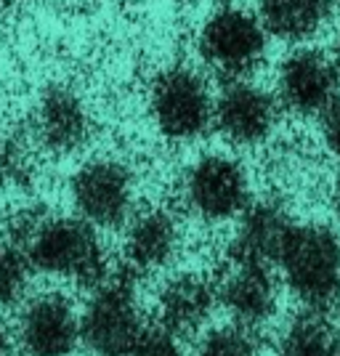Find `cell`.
Returning a JSON list of instances; mask_svg holds the SVG:
<instances>
[{"mask_svg":"<svg viewBox=\"0 0 340 356\" xmlns=\"http://www.w3.org/2000/svg\"><path fill=\"white\" fill-rule=\"evenodd\" d=\"M30 266L48 277L72 280L86 287L102 284L112 271L96 226L83 218H48L35 223L24 245Z\"/></svg>","mask_w":340,"mask_h":356,"instance_id":"obj_1","label":"cell"},{"mask_svg":"<svg viewBox=\"0 0 340 356\" xmlns=\"http://www.w3.org/2000/svg\"><path fill=\"white\" fill-rule=\"evenodd\" d=\"M277 266L290 293L311 312H330L340 303V237L322 223L293 226Z\"/></svg>","mask_w":340,"mask_h":356,"instance_id":"obj_2","label":"cell"},{"mask_svg":"<svg viewBox=\"0 0 340 356\" xmlns=\"http://www.w3.org/2000/svg\"><path fill=\"white\" fill-rule=\"evenodd\" d=\"M147 330L131 274H109L80 314L83 343L96 356H128Z\"/></svg>","mask_w":340,"mask_h":356,"instance_id":"obj_3","label":"cell"},{"mask_svg":"<svg viewBox=\"0 0 340 356\" xmlns=\"http://www.w3.org/2000/svg\"><path fill=\"white\" fill-rule=\"evenodd\" d=\"M149 109L163 136L173 141H192L213 122L216 102L200 74L186 67H173L154 80Z\"/></svg>","mask_w":340,"mask_h":356,"instance_id":"obj_4","label":"cell"},{"mask_svg":"<svg viewBox=\"0 0 340 356\" xmlns=\"http://www.w3.org/2000/svg\"><path fill=\"white\" fill-rule=\"evenodd\" d=\"M205 64L229 83L245 80L266 54V30L255 16L223 8L207 19L200 35Z\"/></svg>","mask_w":340,"mask_h":356,"instance_id":"obj_5","label":"cell"},{"mask_svg":"<svg viewBox=\"0 0 340 356\" xmlns=\"http://www.w3.org/2000/svg\"><path fill=\"white\" fill-rule=\"evenodd\" d=\"M72 200L90 226H122L133 210V176L118 160H90L72 176Z\"/></svg>","mask_w":340,"mask_h":356,"instance_id":"obj_6","label":"cell"},{"mask_svg":"<svg viewBox=\"0 0 340 356\" xmlns=\"http://www.w3.org/2000/svg\"><path fill=\"white\" fill-rule=\"evenodd\" d=\"M80 341V314L64 293L35 296L16 319V343L24 356H70Z\"/></svg>","mask_w":340,"mask_h":356,"instance_id":"obj_7","label":"cell"},{"mask_svg":"<svg viewBox=\"0 0 340 356\" xmlns=\"http://www.w3.org/2000/svg\"><path fill=\"white\" fill-rule=\"evenodd\" d=\"M186 205L205 221H226L248 208V176L239 163L223 154H207L184 176Z\"/></svg>","mask_w":340,"mask_h":356,"instance_id":"obj_8","label":"cell"},{"mask_svg":"<svg viewBox=\"0 0 340 356\" xmlns=\"http://www.w3.org/2000/svg\"><path fill=\"white\" fill-rule=\"evenodd\" d=\"M280 102L296 115H322L338 99L340 61L316 48H303L282 61L277 77Z\"/></svg>","mask_w":340,"mask_h":356,"instance_id":"obj_9","label":"cell"},{"mask_svg":"<svg viewBox=\"0 0 340 356\" xmlns=\"http://www.w3.org/2000/svg\"><path fill=\"white\" fill-rule=\"evenodd\" d=\"M280 118L277 99L248 80H234L216 99L213 122L232 144L252 147L266 141Z\"/></svg>","mask_w":340,"mask_h":356,"instance_id":"obj_10","label":"cell"},{"mask_svg":"<svg viewBox=\"0 0 340 356\" xmlns=\"http://www.w3.org/2000/svg\"><path fill=\"white\" fill-rule=\"evenodd\" d=\"M293 226L296 223L290 221L284 208L274 202L248 205L239 216V226L229 245L232 264H250V266L277 264Z\"/></svg>","mask_w":340,"mask_h":356,"instance_id":"obj_11","label":"cell"},{"mask_svg":"<svg viewBox=\"0 0 340 356\" xmlns=\"http://www.w3.org/2000/svg\"><path fill=\"white\" fill-rule=\"evenodd\" d=\"M218 303L229 312L232 322L248 330H258L277 314L280 293L268 266L232 264V271L218 287Z\"/></svg>","mask_w":340,"mask_h":356,"instance_id":"obj_12","label":"cell"},{"mask_svg":"<svg viewBox=\"0 0 340 356\" xmlns=\"http://www.w3.org/2000/svg\"><path fill=\"white\" fill-rule=\"evenodd\" d=\"M218 287L200 274H178L157 298V319L176 335H192L213 316Z\"/></svg>","mask_w":340,"mask_h":356,"instance_id":"obj_13","label":"cell"},{"mask_svg":"<svg viewBox=\"0 0 340 356\" xmlns=\"http://www.w3.org/2000/svg\"><path fill=\"white\" fill-rule=\"evenodd\" d=\"M178 226L170 213L147 210L128 226L125 264L131 274H152L165 268L178 252Z\"/></svg>","mask_w":340,"mask_h":356,"instance_id":"obj_14","label":"cell"},{"mask_svg":"<svg viewBox=\"0 0 340 356\" xmlns=\"http://www.w3.org/2000/svg\"><path fill=\"white\" fill-rule=\"evenodd\" d=\"M38 128L43 141L56 152H72L88 138V115L83 102L67 88H51L40 99Z\"/></svg>","mask_w":340,"mask_h":356,"instance_id":"obj_15","label":"cell"},{"mask_svg":"<svg viewBox=\"0 0 340 356\" xmlns=\"http://www.w3.org/2000/svg\"><path fill=\"white\" fill-rule=\"evenodd\" d=\"M274 356H340V330L325 312H300L277 338Z\"/></svg>","mask_w":340,"mask_h":356,"instance_id":"obj_16","label":"cell"},{"mask_svg":"<svg viewBox=\"0 0 340 356\" xmlns=\"http://www.w3.org/2000/svg\"><path fill=\"white\" fill-rule=\"evenodd\" d=\"M330 0H261L264 30L282 40H303L325 24Z\"/></svg>","mask_w":340,"mask_h":356,"instance_id":"obj_17","label":"cell"},{"mask_svg":"<svg viewBox=\"0 0 340 356\" xmlns=\"http://www.w3.org/2000/svg\"><path fill=\"white\" fill-rule=\"evenodd\" d=\"M30 271L32 266L27 252L0 237V306H11L24 296Z\"/></svg>","mask_w":340,"mask_h":356,"instance_id":"obj_18","label":"cell"},{"mask_svg":"<svg viewBox=\"0 0 340 356\" xmlns=\"http://www.w3.org/2000/svg\"><path fill=\"white\" fill-rule=\"evenodd\" d=\"M197 356H261V348L252 330L232 322L226 327L210 330L200 343Z\"/></svg>","mask_w":340,"mask_h":356,"instance_id":"obj_19","label":"cell"},{"mask_svg":"<svg viewBox=\"0 0 340 356\" xmlns=\"http://www.w3.org/2000/svg\"><path fill=\"white\" fill-rule=\"evenodd\" d=\"M128 356H186V348L181 343V335L170 332L168 327L157 322V325H147Z\"/></svg>","mask_w":340,"mask_h":356,"instance_id":"obj_20","label":"cell"},{"mask_svg":"<svg viewBox=\"0 0 340 356\" xmlns=\"http://www.w3.org/2000/svg\"><path fill=\"white\" fill-rule=\"evenodd\" d=\"M319 131L327 149L340 160V96L319 115Z\"/></svg>","mask_w":340,"mask_h":356,"instance_id":"obj_21","label":"cell"},{"mask_svg":"<svg viewBox=\"0 0 340 356\" xmlns=\"http://www.w3.org/2000/svg\"><path fill=\"white\" fill-rule=\"evenodd\" d=\"M11 351V338H8V330L0 325V356H8Z\"/></svg>","mask_w":340,"mask_h":356,"instance_id":"obj_22","label":"cell"},{"mask_svg":"<svg viewBox=\"0 0 340 356\" xmlns=\"http://www.w3.org/2000/svg\"><path fill=\"white\" fill-rule=\"evenodd\" d=\"M338 61H340V38H338Z\"/></svg>","mask_w":340,"mask_h":356,"instance_id":"obj_23","label":"cell"},{"mask_svg":"<svg viewBox=\"0 0 340 356\" xmlns=\"http://www.w3.org/2000/svg\"><path fill=\"white\" fill-rule=\"evenodd\" d=\"M338 194H340V186H338Z\"/></svg>","mask_w":340,"mask_h":356,"instance_id":"obj_24","label":"cell"}]
</instances>
